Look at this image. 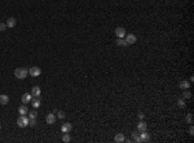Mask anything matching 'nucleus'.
<instances>
[{
    "label": "nucleus",
    "instance_id": "nucleus-19",
    "mask_svg": "<svg viewBox=\"0 0 194 143\" xmlns=\"http://www.w3.org/2000/svg\"><path fill=\"white\" fill-rule=\"evenodd\" d=\"M132 142H137V143H140V138H139V133L137 132H133L132 133V139H131Z\"/></svg>",
    "mask_w": 194,
    "mask_h": 143
},
{
    "label": "nucleus",
    "instance_id": "nucleus-23",
    "mask_svg": "<svg viewBox=\"0 0 194 143\" xmlns=\"http://www.w3.org/2000/svg\"><path fill=\"white\" fill-rule=\"evenodd\" d=\"M177 106L180 108H184L186 106V105H185V101H184V99H179V101H177Z\"/></svg>",
    "mask_w": 194,
    "mask_h": 143
},
{
    "label": "nucleus",
    "instance_id": "nucleus-17",
    "mask_svg": "<svg viewBox=\"0 0 194 143\" xmlns=\"http://www.w3.org/2000/svg\"><path fill=\"white\" fill-rule=\"evenodd\" d=\"M189 86H190V84L188 81H180L179 83V88L180 89H184L185 90V89H189Z\"/></svg>",
    "mask_w": 194,
    "mask_h": 143
},
{
    "label": "nucleus",
    "instance_id": "nucleus-9",
    "mask_svg": "<svg viewBox=\"0 0 194 143\" xmlns=\"http://www.w3.org/2000/svg\"><path fill=\"white\" fill-rule=\"evenodd\" d=\"M71 129H73V125L70 122H66V124H64L61 126V132L62 133H69V132H71Z\"/></svg>",
    "mask_w": 194,
    "mask_h": 143
},
{
    "label": "nucleus",
    "instance_id": "nucleus-29",
    "mask_svg": "<svg viewBox=\"0 0 194 143\" xmlns=\"http://www.w3.org/2000/svg\"><path fill=\"white\" fill-rule=\"evenodd\" d=\"M139 117L142 120V119H144V113H142V112H139Z\"/></svg>",
    "mask_w": 194,
    "mask_h": 143
},
{
    "label": "nucleus",
    "instance_id": "nucleus-26",
    "mask_svg": "<svg viewBox=\"0 0 194 143\" xmlns=\"http://www.w3.org/2000/svg\"><path fill=\"white\" fill-rule=\"evenodd\" d=\"M29 125H31V126H35V125H36V120H35V119H30V122H29Z\"/></svg>",
    "mask_w": 194,
    "mask_h": 143
},
{
    "label": "nucleus",
    "instance_id": "nucleus-5",
    "mask_svg": "<svg viewBox=\"0 0 194 143\" xmlns=\"http://www.w3.org/2000/svg\"><path fill=\"white\" fill-rule=\"evenodd\" d=\"M31 96H33V98H40L41 90H40L39 86H34V88L31 89Z\"/></svg>",
    "mask_w": 194,
    "mask_h": 143
},
{
    "label": "nucleus",
    "instance_id": "nucleus-6",
    "mask_svg": "<svg viewBox=\"0 0 194 143\" xmlns=\"http://www.w3.org/2000/svg\"><path fill=\"white\" fill-rule=\"evenodd\" d=\"M45 121H47V124L53 125V124L56 122V116H54V113H48L47 117H45Z\"/></svg>",
    "mask_w": 194,
    "mask_h": 143
},
{
    "label": "nucleus",
    "instance_id": "nucleus-8",
    "mask_svg": "<svg viewBox=\"0 0 194 143\" xmlns=\"http://www.w3.org/2000/svg\"><path fill=\"white\" fill-rule=\"evenodd\" d=\"M126 41H127L128 45H129V44H135V43L137 41V37L133 35V34H128V35L126 36Z\"/></svg>",
    "mask_w": 194,
    "mask_h": 143
},
{
    "label": "nucleus",
    "instance_id": "nucleus-2",
    "mask_svg": "<svg viewBox=\"0 0 194 143\" xmlns=\"http://www.w3.org/2000/svg\"><path fill=\"white\" fill-rule=\"evenodd\" d=\"M29 122H30V119L26 117L25 115H20V117L17 119V125L20 128H26L29 125Z\"/></svg>",
    "mask_w": 194,
    "mask_h": 143
},
{
    "label": "nucleus",
    "instance_id": "nucleus-18",
    "mask_svg": "<svg viewBox=\"0 0 194 143\" xmlns=\"http://www.w3.org/2000/svg\"><path fill=\"white\" fill-rule=\"evenodd\" d=\"M137 130H139V132H145V130H146V124H145L144 121H140V122L137 124Z\"/></svg>",
    "mask_w": 194,
    "mask_h": 143
},
{
    "label": "nucleus",
    "instance_id": "nucleus-24",
    "mask_svg": "<svg viewBox=\"0 0 194 143\" xmlns=\"http://www.w3.org/2000/svg\"><path fill=\"white\" fill-rule=\"evenodd\" d=\"M186 121H188V124H193V115L192 113L186 115Z\"/></svg>",
    "mask_w": 194,
    "mask_h": 143
},
{
    "label": "nucleus",
    "instance_id": "nucleus-3",
    "mask_svg": "<svg viewBox=\"0 0 194 143\" xmlns=\"http://www.w3.org/2000/svg\"><path fill=\"white\" fill-rule=\"evenodd\" d=\"M29 75H31V77H38L41 75V70L36 67V66H34V67H31L30 70H29Z\"/></svg>",
    "mask_w": 194,
    "mask_h": 143
},
{
    "label": "nucleus",
    "instance_id": "nucleus-13",
    "mask_svg": "<svg viewBox=\"0 0 194 143\" xmlns=\"http://www.w3.org/2000/svg\"><path fill=\"white\" fill-rule=\"evenodd\" d=\"M9 103V97L7 94H0V105H7Z\"/></svg>",
    "mask_w": 194,
    "mask_h": 143
},
{
    "label": "nucleus",
    "instance_id": "nucleus-16",
    "mask_svg": "<svg viewBox=\"0 0 194 143\" xmlns=\"http://www.w3.org/2000/svg\"><path fill=\"white\" fill-rule=\"evenodd\" d=\"M18 113H20V115H26V113H29V110L26 107V105L18 107Z\"/></svg>",
    "mask_w": 194,
    "mask_h": 143
},
{
    "label": "nucleus",
    "instance_id": "nucleus-15",
    "mask_svg": "<svg viewBox=\"0 0 194 143\" xmlns=\"http://www.w3.org/2000/svg\"><path fill=\"white\" fill-rule=\"evenodd\" d=\"M40 105H41V102H40L39 98H33V99H31V106H33L34 108L40 107Z\"/></svg>",
    "mask_w": 194,
    "mask_h": 143
},
{
    "label": "nucleus",
    "instance_id": "nucleus-1",
    "mask_svg": "<svg viewBox=\"0 0 194 143\" xmlns=\"http://www.w3.org/2000/svg\"><path fill=\"white\" fill-rule=\"evenodd\" d=\"M29 75V70H26L25 67H18L14 70V76L17 79H25Z\"/></svg>",
    "mask_w": 194,
    "mask_h": 143
},
{
    "label": "nucleus",
    "instance_id": "nucleus-20",
    "mask_svg": "<svg viewBox=\"0 0 194 143\" xmlns=\"http://www.w3.org/2000/svg\"><path fill=\"white\" fill-rule=\"evenodd\" d=\"M70 135H69V133H64L62 134V142H65V143H67V142H70Z\"/></svg>",
    "mask_w": 194,
    "mask_h": 143
},
{
    "label": "nucleus",
    "instance_id": "nucleus-7",
    "mask_svg": "<svg viewBox=\"0 0 194 143\" xmlns=\"http://www.w3.org/2000/svg\"><path fill=\"white\" fill-rule=\"evenodd\" d=\"M140 133H141L140 137H139V138H140V143L141 142H149V141H150V137H149V134L146 133V130H145V132H140Z\"/></svg>",
    "mask_w": 194,
    "mask_h": 143
},
{
    "label": "nucleus",
    "instance_id": "nucleus-21",
    "mask_svg": "<svg viewBox=\"0 0 194 143\" xmlns=\"http://www.w3.org/2000/svg\"><path fill=\"white\" fill-rule=\"evenodd\" d=\"M38 117V112L34 110V111H31V112H29V119H36Z\"/></svg>",
    "mask_w": 194,
    "mask_h": 143
},
{
    "label": "nucleus",
    "instance_id": "nucleus-30",
    "mask_svg": "<svg viewBox=\"0 0 194 143\" xmlns=\"http://www.w3.org/2000/svg\"><path fill=\"white\" fill-rule=\"evenodd\" d=\"M0 130H1V125H0Z\"/></svg>",
    "mask_w": 194,
    "mask_h": 143
},
{
    "label": "nucleus",
    "instance_id": "nucleus-25",
    "mask_svg": "<svg viewBox=\"0 0 194 143\" xmlns=\"http://www.w3.org/2000/svg\"><path fill=\"white\" fill-rule=\"evenodd\" d=\"M57 117L62 120V119L65 117V112H62V111H60V112H58V115H57Z\"/></svg>",
    "mask_w": 194,
    "mask_h": 143
},
{
    "label": "nucleus",
    "instance_id": "nucleus-28",
    "mask_svg": "<svg viewBox=\"0 0 194 143\" xmlns=\"http://www.w3.org/2000/svg\"><path fill=\"white\" fill-rule=\"evenodd\" d=\"M189 134H190V135H194V128H193V125H190V128H189Z\"/></svg>",
    "mask_w": 194,
    "mask_h": 143
},
{
    "label": "nucleus",
    "instance_id": "nucleus-4",
    "mask_svg": "<svg viewBox=\"0 0 194 143\" xmlns=\"http://www.w3.org/2000/svg\"><path fill=\"white\" fill-rule=\"evenodd\" d=\"M114 32H115V35L118 37H120V39H124V36H126V30H124V27H116L115 30H114Z\"/></svg>",
    "mask_w": 194,
    "mask_h": 143
},
{
    "label": "nucleus",
    "instance_id": "nucleus-12",
    "mask_svg": "<svg viewBox=\"0 0 194 143\" xmlns=\"http://www.w3.org/2000/svg\"><path fill=\"white\" fill-rule=\"evenodd\" d=\"M5 25H7V27H10V29L14 27V26H16V18L9 17V18L7 19V23H5Z\"/></svg>",
    "mask_w": 194,
    "mask_h": 143
},
{
    "label": "nucleus",
    "instance_id": "nucleus-22",
    "mask_svg": "<svg viewBox=\"0 0 194 143\" xmlns=\"http://www.w3.org/2000/svg\"><path fill=\"white\" fill-rule=\"evenodd\" d=\"M184 98H185V99H189V98H192V93H190L188 89H185V92H184Z\"/></svg>",
    "mask_w": 194,
    "mask_h": 143
},
{
    "label": "nucleus",
    "instance_id": "nucleus-10",
    "mask_svg": "<svg viewBox=\"0 0 194 143\" xmlns=\"http://www.w3.org/2000/svg\"><path fill=\"white\" fill-rule=\"evenodd\" d=\"M31 99H33V96H31V94H29V93H26V94H23V96H22V103H25V105L30 103V102H31Z\"/></svg>",
    "mask_w": 194,
    "mask_h": 143
},
{
    "label": "nucleus",
    "instance_id": "nucleus-27",
    "mask_svg": "<svg viewBox=\"0 0 194 143\" xmlns=\"http://www.w3.org/2000/svg\"><path fill=\"white\" fill-rule=\"evenodd\" d=\"M7 30V25L5 23H0V31H5Z\"/></svg>",
    "mask_w": 194,
    "mask_h": 143
},
{
    "label": "nucleus",
    "instance_id": "nucleus-11",
    "mask_svg": "<svg viewBox=\"0 0 194 143\" xmlns=\"http://www.w3.org/2000/svg\"><path fill=\"white\" fill-rule=\"evenodd\" d=\"M114 141H115L116 143L126 142V137H124V134H120V133H118V134H115V137H114Z\"/></svg>",
    "mask_w": 194,
    "mask_h": 143
},
{
    "label": "nucleus",
    "instance_id": "nucleus-14",
    "mask_svg": "<svg viewBox=\"0 0 194 143\" xmlns=\"http://www.w3.org/2000/svg\"><path fill=\"white\" fill-rule=\"evenodd\" d=\"M115 44L118 46H127L128 44H127V41L124 40V39H120V37H118L115 40Z\"/></svg>",
    "mask_w": 194,
    "mask_h": 143
}]
</instances>
